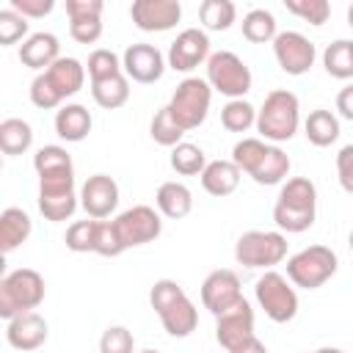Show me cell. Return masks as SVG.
<instances>
[{
    "instance_id": "cell-1",
    "label": "cell",
    "mask_w": 353,
    "mask_h": 353,
    "mask_svg": "<svg viewBox=\"0 0 353 353\" xmlns=\"http://www.w3.org/2000/svg\"><path fill=\"white\" fill-rule=\"evenodd\" d=\"M232 163L256 185H281L292 168L290 154L262 138H243L232 149Z\"/></svg>"
},
{
    "instance_id": "cell-2",
    "label": "cell",
    "mask_w": 353,
    "mask_h": 353,
    "mask_svg": "<svg viewBox=\"0 0 353 353\" xmlns=\"http://www.w3.org/2000/svg\"><path fill=\"white\" fill-rule=\"evenodd\" d=\"M85 66L72 58V55H61L47 72H39L30 83V102L39 110H52L61 108L63 99L74 97L83 85H85Z\"/></svg>"
},
{
    "instance_id": "cell-3",
    "label": "cell",
    "mask_w": 353,
    "mask_h": 353,
    "mask_svg": "<svg viewBox=\"0 0 353 353\" xmlns=\"http://www.w3.org/2000/svg\"><path fill=\"white\" fill-rule=\"evenodd\" d=\"M317 218V188L309 176H292L281 185L276 204H273V221L279 232L301 234L312 229Z\"/></svg>"
},
{
    "instance_id": "cell-4",
    "label": "cell",
    "mask_w": 353,
    "mask_h": 353,
    "mask_svg": "<svg viewBox=\"0 0 353 353\" xmlns=\"http://www.w3.org/2000/svg\"><path fill=\"white\" fill-rule=\"evenodd\" d=\"M149 303H152V309L157 312L163 328L171 336L185 339V336H190L196 331L199 309L174 279H157L152 284V290H149Z\"/></svg>"
},
{
    "instance_id": "cell-5",
    "label": "cell",
    "mask_w": 353,
    "mask_h": 353,
    "mask_svg": "<svg viewBox=\"0 0 353 353\" xmlns=\"http://www.w3.org/2000/svg\"><path fill=\"white\" fill-rule=\"evenodd\" d=\"M301 127V102L292 91L276 88L265 97L262 108H256V132L268 143H284L295 138Z\"/></svg>"
},
{
    "instance_id": "cell-6",
    "label": "cell",
    "mask_w": 353,
    "mask_h": 353,
    "mask_svg": "<svg viewBox=\"0 0 353 353\" xmlns=\"http://www.w3.org/2000/svg\"><path fill=\"white\" fill-rule=\"evenodd\" d=\"M44 276L33 268H17L0 279V317L8 323L17 314L33 312L44 301Z\"/></svg>"
},
{
    "instance_id": "cell-7",
    "label": "cell",
    "mask_w": 353,
    "mask_h": 353,
    "mask_svg": "<svg viewBox=\"0 0 353 353\" xmlns=\"http://www.w3.org/2000/svg\"><path fill=\"white\" fill-rule=\"evenodd\" d=\"M234 259L243 268L273 270L279 262L287 259V234L268 229H248L234 243Z\"/></svg>"
},
{
    "instance_id": "cell-8",
    "label": "cell",
    "mask_w": 353,
    "mask_h": 353,
    "mask_svg": "<svg viewBox=\"0 0 353 353\" xmlns=\"http://www.w3.org/2000/svg\"><path fill=\"white\" fill-rule=\"evenodd\" d=\"M336 268H339V259L334 248L317 243V245L301 248L287 259V279L301 290H317L328 279H334Z\"/></svg>"
},
{
    "instance_id": "cell-9",
    "label": "cell",
    "mask_w": 353,
    "mask_h": 353,
    "mask_svg": "<svg viewBox=\"0 0 353 353\" xmlns=\"http://www.w3.org/2000/svg\"><path fill=\"white\" fill-rule=\"evenodd\" d=\"M207 83L212 91L229 97V99H245V94L251 91V69L248 63L232 52V50H218L210 55L207 61Z\"/></svg>"
},
{
    "instance_id": "cell-10",
    "label": "cell",
    "mask_w": 353,
    "mask_h": 353,
    "mask_svg": "<svg viewBox=\"0 0 353 353\" xmlns=\"http://www.w3.org/2000/svg\"><path fill=\"white\" fill-rule=\"evenodd\" d=\"M210 105H212V88L207 77H185L168 99V110L185 132L204 124Z\"/></svg>"
},
{
    "instance_id": "cell-11",
    "label": "cell",
    "mask_w": 353,
    "mask_h": 353,
    "mask_svg": "<svg viewBox=\"0 0 353 353\" xmlns=\"http://www.w3.org/2000/svg\"><path fill=\"white\" fill-rule=\"evenodd\" d=\"M254 295L259 309L273 323H290L298 314V292L292 281L279 270H265L254 284Z\"/></svg>"
},
{
    "instance_id": "cell-12",
    "label": "cell",
    "mask_w": 353,
    "mask_h": 353,
    "mask_svg": "<svg viewBox=\"0 0 353 353\" xmlns=\"http://www.w3.org/2000/svg\"><path fill=\"white\" fill-rule=\"evenodd\" d=\"M80 196L74 193V171L39 176V212L47 221H66L74 215Z\"/></svg>"
},
{
    "instance_id": "cell-13",
    "label": "cell",
    "mask_w": 353,
    "mask_h": 353,
    "mask_svg": "<svg viewBox=\"0 0 353 353\" xmlns=\"http://www.w3.org/2000/svg\"><path fill=\"white\" fill-rule=\"evenodd\" d=\"M121 240L127 248H135V245H146V243H154L163 232V218L154 207L149 204H135L124 212H119L113 218Z\"/></svg>"
},
{
    "instance_id": "cell-14",
    "label": "cell",
    "mask_w": 353,
    "mask_h": 353,
    "mask_svg": "<svg viewBox=\"0 0 353 353\" xmlns=\"http://www.w3.org/2000/svg\"><path fill=\"white\" fill-rule=\"evenodd\" d=\"M273 55H276V63H279L281 72H287L292 77H301L314 66L317 47H314V41H309L298 30H281L273 39Z\"/></svg>"
},
{
    "instance_id": "cell-15",
    "label": "cell",
    "mask_w": 353,
    "mask_h": 353,
    "mask_svg": "<svg viewBox=\"0 0 353 353\" xmlns=\"http://www.w3.org/2000/svg\"><path fill=\"white\" fill-rule=\"evenodd\" d=\"M240 301H243V290H240V279L234 270L218 268V270L207 273V279L201 281V306L210 314L218 317Z\"/></svg>"
},
{
    "instance_id": "cell-16",
    "label": "cell",
    "mask_w": 353,
    "mask_h": 353,
    "mask_svg": "<svg viewBox=\"0 0 353 353\" xmlns=\"http://www.w3.org/2000/svg\"><path fill=\"white\" fill-rule=\"evenodd\" d=\"M210 36L199 28H185L168 47V69L174 72H193L196 66L210 61Z\"/></svg>"
},
{
    "instance_id": "cell-17",
    "label": "cell",
    "mask_w": 353,
    "mask_h": 353,
    "mask_svg": "<svg viewBox=\"0 0 353 353\" xmlns=\"http://www.w3.org/2000/svg\"><path fill=\"white\" fill-rule=\"evenodd\" d=\"M168 61L163 58V52L154 47V44H146V41H138V44H130L121 55V69L124 74L132 80V83H141V85H149V83H157L165 72Z\"/></svg>"
},
{
    "instance_id": "cell-18",
    "label": "cell",
    "mask_w": 353,
    "mask_h": 353,
    "mask_svg": "<svg viewBox=\"0 0 353 353\" xmlns=\"http://www.w3.org/2000/svg\"><path fill=\"white\" fill-rule=\"evenodd\" d=\"M130 19L143 33H163L176 28L182 19L179 0H135L130 6Z\"/></svg>"
},
{
    "instance_id": "cell-19",
    "label": "cell",
    "mask_w": 353,
    "mask_h": 353,
    "mask_svg": "<svg viewBox=\"0 0 353 353\" xmlns=\"http://www.w3.org/2000/svg\"><path fill=\"white\" fill-rule=\"evenodd\" d=\"M80 207L88 218L105 221L119 207V185L108 174H91L80 188Z\"/></svg>"
},
{
    "instance_id": "cell-20",
    "label": "cell",
    "mask_w": 353,
    "mask_h": 353,
    "mask_svg": "<svg viewBox=\"0 0 353 353\" xmlns=\"http://www.w3.org/2000/svg\"><path fill=\"white\" fill-rule=\"evenodd\" d=\"M251 336H254V309L245 298L215 317V342L226 353Z\"/></svg>"
},
{
    "instance_id": "cell-21",
    "label": "cell",
    "mask_w": 353,
    "mask_h": 353,
    "mask_svg": "<svg viewBox=\"0 0 353 353\" xmlns=\"http://www.w3.org/2000/svg\"><path fill=\"white\" fill-rule=\"evenodd\" d=\"M47 336H50V325L39 312H25L6 323V339L19 353L39 350L47 342Z\"/></svg>"
},
{
    "instance_id": "cell-22",
    "label": "cell",
    "mask_w": 353,
    "mask_h": 353,
    "mask_svg": "<svg viewBox=\"0 0 353 353\" xmlns=\"http://www.w3.org/2000/svg\"><path fill=\"white\" fill-rule=\"evenodd\" d=\"M58 58H61V41L55 33H47V30L30 33L19 47L22 66L36 69V72H47Z\"/></svg>"
},
{
    "instance_id": "cell-23",
    "label": "cell",
    "mask_w": 353,
    "mask_h": 353,
    "mask_svg": "<svg viewBox=\"0 0 353 353\" xmlns=\"http://www.w3.org/2000/svg\"><path fill=\"white\" fill-rule=\"evenodd\" d=\"M55 132H58V138L61 141H66V143H80V141H85L88 138V132H91V127H94V119H91V113H88V108L85 105H80V102H66V105H61L58 110H55Z\"/></svg>"
},
{
    "instance_id": "cell-24",
    "label": "cell",
    "mask_w": 353,
    "mask_h": 353,
    "mask_svg": "<svg viewBox=\"0 0 353 353\" xmlns=\"http://www.w3.org/2000/svg\"><path fill=\"white\" fill-rule=\"evenodd\" d=\"M240 176H243V171L232 160H210L207 168L201 171V188L210 196L223 199V196H232L237 190Z\"/></svg>"
},
{
    "instance_id": "cell-25",
    "label": "cell",
    "mask_w": 353,
    "mask_h": 353,
    "mask_svg": "<svg viewBox=\"0 0 353 353\" xmlns=\"http://www.w3.org/2000/svg\"><path fill=\"white\" fill-rule=\"evenodd\" d=\"M154 204H157V212L163 218H171V221H179L185 215H190L193 210V193L185 182H163L157 188V196H154Z\"/></svg>"
},
{
    "instance_id": "cell-26",
    "label": "cell",
    "mask_w": 353,
    "mask_h": 353,
    "mask_svg": "<svg viewBox=\"0 0 353 353\" xmlns=\"http://www.w3.org/2000/svg\"><path fill=\"white\" fill-rule=\"evenodd\" d=\"M33 232V221L22 207H6L0 212V251L11 254L19 248Z\"/></svg>"
},
{
    "instance_id": "cell-27",
    "label": "cell",
    "mask_w": 353,
    "mask_h": 353,
    "mask_svg": "<svg viewBox=\"0 0 353 353\" xmlns=\"http://www.w3.org/2000/svg\"><path fill=\"white\" fill-rule=\"evenodd\" d=\"M339 119L331 113V110H325V108H317V110H312L309 116H306V121H303V135H306V141L312 143V146H317V149H325V146H331L336 138H339Z\"/></svg>"
},
{
    "instance_id": "cell-28",
    "label": "cell",
    "mask_w": 353,
    "mask_h": 353,
    "mask_svg": "<svg viewBox=\"0 0 353 353\" xmlns=\"http://www.w3.org/2000/svg\"><path fill=\"white\" fill-rule=\"evenodd\" d=\"M30 146H33V127L25 119L8 116V119L0 121V149H3V154L17 157V154H25Z\"/></svg>"
},
{
    "instance_id": "cell-29",
    "label": "cell",
    "mask_w": 353,
    "mask_h": 353,
    "mask_svg": "<svg viewBox=\"0 0 353 353\" xmlns=\"http://www.w3.org/2000/svg\"><path fill=\"white\" fill-rule=\"evenodd\" d=\"M91 97H94V102H97L99 108H105V110L124 108L127 99H130V77L121 72V74H116V77L91 83Z\"/></svg>"
},
{
    "instance_id": "cell-30",
    "label": "cell",
    "mask_w": 353,
    "mask_h": 353,
    "mask_svg": "<svg viewBox=\"0 0 353 353\" xmlns=\"http://www.w3.org/2000/svg\"><path fill=\"white\" fill-rule=\"evenodd\" d=\"M279 36V22L268 8H251L243 17V39L251 44H273Z\"/></svg>"
},
{
    "instance_id": "cell-31",
    "label": "cell",
    "mask_w": 353,
    "mask_h": 353,
    "mask_svg": "<svg viewBox=\"0 0 353 353\" xmlns=\"http://www.w3.org/2000/svg\"><path fill=\"white\" fill-rule=\"evenodd\" d=\"M323 66L336 80L353 77V39H336L323 50Z\"/></svg>"
},
{
    "instance_id": "cell-32",
    "label": "cell",
    "mask_w": 353,
    "mask_h": 353,
    "mask_svg": "<svg viewBox=\"0 0 353 353\" xmlns=\"http://www.w3.org/2000/svg\"><path fill=\"white\" fill-rule=\"evenodd\" d=\"M171 168L179 174V176H201V171L207 168V154L201 146L190 143V141H182L171 149V157H168Z\"/></svg>"
},
{
    "instance_id": "cell-33",
    "label": "cell",
    "mask_w": 353,
    "mask_h": 353,
    "mask_svg": "<svg viewBox=\"0 0 353 353\" xmlns=\"http://www.w3.org/2000/svg\"><path fill=\"white\" fill-rule=\"evenodd\" d=\"M199 19L207 30H229L237 19V6L232 0H204L199 6Z\"/></svg>"
},
{
    "instance_id": "cell-34",
    "label": "cell",
    "mask_w": 353,
    "mask_h": 353,
    "mask_svg": "<svg viewBox=\"0 0 353 353\" xmlns=\"http://www.w3.org/2000/svg\"><path fill=\"white\" fill-rule=\"evenodd\" d=\"M221 124L229 132H248L256 127V108L248 99H229L221 108Z\"/></svg>"
},
{
    "instance_id": "cell-35",
    "label": "cell",
    "mask_w": 353,
    "mask_h": 353,
    "mask_svg": "<svg viewBox=\"0 0 353 353\" xmlns=\"http://www.w3.org/2000/svg\"><path fill=\"white\" fill-rule=\"evenodd\" d=\"M33 168L39 176H47V174H69L74 171V163H72V154L63 149V146H41L36 154H33Z\"/></svg>"
},
{
    "instance_id": "cell-36",
    "label": "cell",
    "mask_w": 353,
    "mask_h": 353,
    "mask_svg": "<svg viewBox=\"0 0 353 353\" xmlns=\"http://www.w3.org/2000/svg\"><path fill=\"white\" fill-rule=\"evenodd\" d=\"M149 135H152L154 143H160V146H165V149H174L176 143H182L185 130L176 124V119L171 116V110H168V105H165V108H160V110L152 116Z\"/></svg>"
},
{
    "instance_id": "cell-37",
    "label": "cell",
    "mask_w": 353,
    "mask_h": 353,
    "mask_svg": "<svg viewBox=\"0 0 353 353\" xmlns=\"http://www.w3.org/2000/svg\"><path fill=\"white\" fill-rule=\"evenodd\" d=\"M97 234H99V221L85 218V221H74L66 229V248L74 254H94L97 251Z\"/></svg>"
},
{
    "instance_id": "cell-38",
    "label": "cell",
    "mask_w": 353,
    "mask_h": 353,
    "mask_svg": "<svg viewBox=\"0 0 353 353\" xmlns=\"http://www.w3.org/2000/svg\"><path fill=\"white\" fill-rule=\"evenodd\" d=\"M85 72H88V80H91V83H99V80H108V77L121 74L124 69H121V58H119L113 50L99 47V50H94V52L88 55Z\"/></svg>"
},
{
    "instance_id": "cell-39",
    "label": "cell",
    "mask_w": 353,
    "mask_h": 353,
    "mask_svg": "<svg viewBox=\"0 0 353 353\" xmlns=\"http://www.w3.org/2000/svg\"><path fill=\"white\" fill-rule=\"evenodd\" d=\"M284 8H287L290 14H295V17H301L303 22L314 25V28L325 25L328 17H331L328 0H284Z\"/></svg>"
},
{
    "instance_id": "cell-40",
    "label": "cell",
    "mask_w": 353,
    "mask_h": 353,
    "mask_svg": "<svg viewBox=\"0 0 353 353\" xmlns=\"http://www.w3.org/2000/svg\"><path fill=\"white\" fill-rule=\"evenodd\" d=\"M28 30H30V22H28L19 11H14L11 6L0 11V44H3V47L17 44L19 39L25 41V39L30 36Z\"/></svg>"
},
{
    "instance_id": "cell-41",
    "label": "cell",
    "mask_w": 353,
    "mask_h": 353,
    "mask_svg": "<svg viewBox=\"0 0 353 353\" xmlns=\"http://www.w3.org/2000/svg\"><path fill=\"white\" fill-rule=\"evenodd\" d=\"M99 353H138L132 331L124 325H108L99 336Z\"/></svg>"
},
{
    "instance_id": "cell-42",
    "label": "cell",
    "mask_w": 353,
    "mask_h": 353,
    "mask_svg": "<svg viewBox=\"0 0 353 353\" xmlns=\"http://www.w3.org/2000/svg\"><path fill=\"white\" fill-rule=\"evenodd\" d=\"M127 251L119 229L113 221H99V234H97V251L99 256H121Z\"/></svg>"
},
{
    "instance_id": "cell-43",
    "label": "cell",
    "mask_w": 353,
    "mask_h": 353,
    "mask_svg": "<svg viewBox=\"0 0 353 353\" xmlns=\"http://www.w3.org/2000/svg\"><path fill=\"white\" fill-rule=\"evenodd\" d=\"M69 33L77 44H94L102 36V17H83V19H69Z\"/></svg>"
},
{
    "instance_id": "cell-44",
    "label": "cell",
    "mask_w": 353,
    "mask_h": 353,
    "mask_svg": "<svg viewBox=\"0 0 353 353\" xmlns=\"http://www.w3.org/2000/svg\"><path fill=\"white\" fill-rule=\"evenodd\" d=\"M336 179L345 193H353V143H345L336 154Z\"/></svg>"
},
{
    "instance_id": "cell-45",
    "label": "cell",
    "mask_w": 353,
    "mask_h": 353,
    "mask_svg": "<svg viewBox=\"0 0 353 353\" xmlns=\"http://www.w3.org/2000/svg\"><path fill=\"white\" fill-rule=\"evenodd\" d=\"M11 8L25 19H41L55 8V0H11Z\"/></svg>"
},
{
    "instance_id": "cell-46",
    "label": "cell",
    "mask_w": 353,
    "mask_h": 353,
    "mask_svg": "<svg viewBox=\"0 0 353 353\" xmlns=\"http://www.w3.org/2000/svg\"><path fill=\"white\" fill-rule=\"evenodd\" d=\"M105 3L102 0H66V17L83 19V17H102Z\"/></svg>"
},
{
    "instance_id": "cell-47",
    "label": "cell",
    "mask_w": 353,
    "mask_h": 353,
    "mask_svg": "<svg viewBox=\"0 0 353 353\" xmlns=\"http://www.w3.org/2000/svg\"><path fill=\"white\" fill-rule=\"evenodd\" d=\"M336 110L342 119L353 121V83H347L339 94H336Z\"/></svg>"
},
{
    "instance_id": "cell-48",
    "label": "cell",
    "mask_w": 353,
    "mask_h": 353,
    "mask_svg": "<svg viewBox=\"0 0 353 353\" xmlns=\"http://www.w3.org/2000/svg\"><path fill=\"white\" fill-rule=\"evenodd\" d=\"M229 353H268V347H265V342L254 334L251 339H245V342H240L237 347H232Z\"/></svg>"
},
{
    "instance_id": "cell-49",
    "label": "cell",
    "mask_w": 353,
    "mask_h": 353,
    "mask_svg": "<svg viewBox=\"0 0 353 353\" xmlns=\"http://www.w3.org/2000/svg\"><path fill=\"white\" fill-rule=\"evenodd\" d=\"M312 353H345L342 347H331V345H325V347H317V350H312Z\"/></svg>"
},
{
    "instance_id": "cell-50",
    "label": "cell",
    "mask_w": 353,
    "mask_h": 353,
    "mask_svg": "<svg viewBox=\"0 0 353 353\" xmlns=\"http://www.w3.org/2000/svg\"><path fill=\"white\" fill-rule=\"evenodd\" d=\"M347 25L353 28V3H350V8H347Z\"/></svg>"
},
{
    "instance_id": "cell-51",
    "label": "cell",
    "mask_w": 353,
    "mask_h": 353,
    "mask_svg": "<svg viewBox=\"0 0 353 353\" xmlns=\"http://www.w3.org/2000/svg\"><path fill=\"white\" fill-rule=\"evenodd\" d=\"M138 353H160V350H152V347H146V350H138Z\"/></svg>"
},
{
    "instance_id": "cell-52",
    "label": "cell",
    "mask_w": 353,
    "mask_h": 353,
    "mask_svg": "<svg viewBox=\"0 0 353 353\" xmlns=\"http://www.w3.org/2000/svg\"><path fill=\"white\" fill-rule=\"evenodd\" d=\"M347 243H350V251H353V232H350V237H347Z\"/></svg>"
},
{
    "instance_id": "cell-53",
    "label": "cell",
    "mask_w": 353,
    "mask_h": 353,
    "mask_svg": "<svg viewBox=\"0 0 353 353\" xmlns=\"http://www.w3.org/2000/svg\"><path fill=\"white\" fill-rule=\"evenodd\" d=\"M303 353H312V350H303Z\"/></svg>"
}]
</instances>
